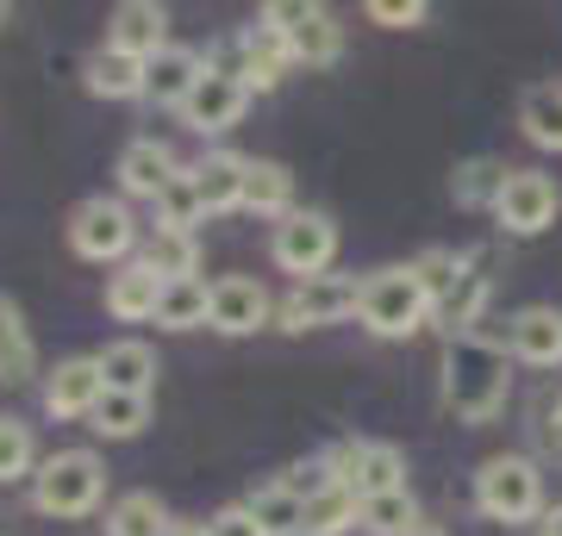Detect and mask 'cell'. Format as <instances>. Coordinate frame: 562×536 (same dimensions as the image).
Masks as SVG:
<instances>
[{"label":"cell","instance_id":"obj_1","mask_svg":"<svg viewBox=\"0 0 562 536\" xmlns=\"http://www.w3.org/2000/svg\"><path fill=\"white\" fill-rule=\"evenodd\" d=\"M438 394H443V412L457 424H487V418L506 412V394H513V356L506 343H487V338H457L443 343V368H438Z\"/></svg>","mask_w":562,"mask_h":536},{"label":"cell","instance_id":"obj_2","mask_svg":"<svg viewBox=\"0 0 562 536\" xmlns=\"http://www.w3.org/2000/svg\"><path fill=\"white\" fill-rule=\"evenodd\" d=\"M357 324L369 338H413L431 324V299L413 275V262H394V269H375L357 281Z\"/></svg>","mask_w":562,"mask_h":536},{"label":"cell","instance_id":"obj_3","mask_svg":"<svg viewBox=\"0 0 562 536\" xmlns=\"http://www.w3.org/2000/svg\"><path fill=\"white\" fill-rule=\"evenodd\" d=\"M106 493V461L94 449H57L32 475V512L44 517H88Z\"/></svg>","mask_w":562,"mask_h":536},{"label":"cell","instance_id":"obj_4","mask_svg":"<svg viewBox=\"0 0 562 536\" xmlns=\"http://www.w3.org/2000/svg\"><path fill=\"white\" fill-rule=\"evenodd\" d=\"M475 512L494 524H531L543 517V475L531 456H487L475 468Z\"/></svg>","mask_w":562,"mask_h":536},{"label":"cell","instance_id":"obj_5","mask_svg":"<svg viewBox=\"0 0 562 536\" xmlns=\"http://www.w3.org/2000/svg\"><path fill=\"white\" fill-rule=\"evenodd\" d=\"M269 256H276L281 275H294V281L331 275V262H338V219L319 213V206H294L269 231Z\"/></svg>","mask_w":562,"mask_h":536},{"label":"cell","instance_id":"obj_6","mask_svg":"<svg viewBox=\"0 0 562 536\" xmlns=\"http://www.w3.org/2000/svg\"><path fill=\"white\" fill-rule=\"evenodd\" d=\"M138 219H132V206L113 194H88L69 213V250H76L81 262H132V250H138Z\"/></svg>","mask_w":562,"mask_h":536},{"label":"cell","instance_id":"obj_7","mask_svg":"<svg viewBox=\"0 0 562 536\" xmlns=\"http://www.w3.org/2000/svg\"><path fill=\"white\" fill-rule=\"evenodd\" d=\"M262 20L276 25L281 44H288V57L306 62V69H331V62L344 57V25H338L331 7H319V0H269Z\"/></svg>","mask_w":562,"mask_h":536},{"label":"cell","instance_id":"obj_8","mask_svg":"<svg viewBox=\"0 0 562 536\" xmlns=\"http://www.w3.org/2000/svg\"><path fill=\"white\" fill-rule=\"evenodd\" d=\"M331 468L357 499H382L406 493V449L401 443H375V437H344L331 449Z\"/></svg>","mask_w":562,"mask_h":536},{"label":"cell","instance_id":"obj_9","mask_svg":"<svg viewBox=\"0 0 562 536\" xmlns=\"http://www.w3.org/2000/svg\"><path fill=\"white\" fill-rule=\"evenodd\" d=\"M350 312H357V281L313 275V281H294V287H288L276 324L281 331H319V324H344Z\"/></svg>","mask_w":562,"mask_h":536},{"label":"cell","instance_id":"obj_10","mask_svg":"<svg viewBox=\"0 0 562 536\" xmlns=\"http://www.w3.org/2000/svg\"><path fill=\"white\" fill-rule=\"evenodd\" d=\"M244 106H250V81H244L238 69H225V62H206V76H201V88L188 94L181 119L194 125L201 138H225V132L244 119Z\"/></svg>","mask_w":562,"mask_h":536},{"label":"cell","instance_id":"obj_11","mask_svg":"<svg viewBox=\"0 0 562 536\" xmlns=\"http://www.w3.org/2000/svg\"><path fill=\"white\" fill-rule=\"evenodd\" d=\"M557 213H562L557 181L538 175V169H513L501 206H494L501 231H513V238H538V231H550V225H557Z\"/></svg>","mask_w":562,"mask_h":536},{"label":"cell","instance_id":"obj_12","mask_svg":"<svg viewBox=\"0 0 562 536\" xmlns=\"http://www.w3.org/2000/svg\"><path fill=\"white\" fill-rule=\"evenodd\" d=\"M281 306L269 299V287L262 281H250V275H220L213 281V331L220 338H250V331H262L269 318H276Z\"/></svg>","mask_w":562,"mask_h":536},{"label":"cell","instance_id":"obj_13","mask_svg":"<svg viewBox=\"0 0 562 536\" xmlns=\"http://www.w3.org/2000/svg\"><path fill=\"white\" fill-rule=\"evenodd\" d=\"M106 399L101 356H63L44 375V412L50 418H94V406Z\"/></svg>","mask_w":562,"mask_h":536},{"label":"cell","instance_id":"obj_14","mask_svg":"<svg viewBox=\"0 0 562 536\" xmlns=\"http://www.w3.org/2000/svg\"><path fill=\"white\" fill-rule=\"evenodd\" d=\"M106 44L138 62H157L169 50V7H157V0H120L113 20H106Z\"/></svg>","mask_w":562,"mask_h":536},{"label":"cell","instance_id":"obj_15","mask_svg":"<svg viewBox=\"0 0 562 536\" xmlns=\"http://www.w3.org/2000/svg\"><path fill=\"white\" fill-rule=\"evenodd\" d=\"M506 356L525 368H562V312L557 306H525L506 324Z\"/></svg>","mask_w":562,"mask_h":536},{"label":"cell","instance_id":"obj_16","mask_svg":"<svg viewBox=\"0 0 562 536\" xmlns=\"http://www.w3.org/2000/svg\"><path fill=\"white\" fill-rule=\"evenodd\" d=\"M176 175H181L176 150H169V144H157V138H132L120 150V194L125 199H150V206H157L162 187H169Z\"/></svg>","mask_w":562,"mask_h":536},{"label":"cell","instance_id":"obj_17","mask_svg":"<svg viewBox=\"0 0 562 536\" xmlns=\"http://www.w3.org/2000/svg\"><path fill=\"white\" fill-rule=\"evenodd\" d=\"M232 50H238V76L250 81V94H269V88H281V76L294 69L288 44H281V32H276L269 20L244 25L238 38H232Z\"/></svg>","mask_w":562,"mask_h":536},{"label":"cell","instance_id":"obj_18","mask_svg":"<svg viewBox=\"0 0 562 536\" xmlns=\"http://www.w3.org/2000/svg\"><path fill=\"white\" fill-rule=\"evenodd\" d=\"M162 287H169V281L132 256V262H120V269L106 275V312L120 318V324H144V318H157Z\"/></svg>","mask_w":562,"mask_h":536},{"label":"cell","instance_id":"obj_19","mask_svg":"<svg viewBox=\"0 0 562 536\" xmlns=\"http://www.w3.org/2000/svg\"><path fill=\"white\" fill-rule=\"evenodd\" d=\"M206 76V57L201 50H188V44H169L157 62H150V76H144V100H157V106H188V94L201 88Z\"/></svg>","mask_w":562,"mask_h":536},{"label":"cell","instance_id":"obj_20","mask_svg":"<svg viewBox=\"0 0 562 536\" xmlns=\"http://www.w3.org/2000/svg\"><path fill=\"white\" fill-rule=\"evenodd\" d=\"M244 175H250V157H238V150H206V157L194 162V187H201L206 219H213V213H238Z\"/></svg>","mask_w":562,"mask_h":536},{"label":"cell","instance_id":"obj_21","mask_svg":"<svg viewBox=\"0 0 562 536\" xmlns=\"http://www.w3.org/2000/svg\"><path fill=\"white\" fill-rule=\"evenodd\" d=\"M144 76H150V62L125 57V50H113V44H101L94 57L81 62V81H88L94 100H144Z\"/></svg>","mask_w":562,"mask_h":536},{"label":"cell","instance_id":"obj_22","mask_svg":"<svg viewBox=\"0 0 562 536\" xmlns=\"http://www.w3.org/2000/svg\"><path fill=\"white\" fill-rule=\"evenodd\" d=\"M101 375H106V394H138L150 399L157 394V350L138 338H120L101 350Z\"/></svg>","mask_w":562,"mask_h":536},{"label":"cell","instance_id":"obj_23","mask_svg":"<svg viewBox=\"0 0 562 536\" xmlns=\"http://www.w3.org/2000/svg\"><path fill=\"white\" fill-rule=\"evenodd\" d=\"M38 375V343H32V324H25L20 299L0 294V387H25Z\"/></svg>","mask_w":562,"mask_h":536},{"label":"cell","instance_id":"obj_24","mask_svg":"<svg viewBox=\"0 0 562 536\" xmlns=\"http://www.w3.org/2000/svg\"><path fill=\"white\" fill-rule=\"evenodd\" d=\"M138 262H144V269H157L162 281H194V275H201V243H194V231L150 225L144 243H138Z\"/></svg>","mask_w":562,"mask_h":536},{"label":"cell","instance_id":"obj_25","mask_svg":"<svg viewBox=\"0 0 562 536\" xmlns=\"http://www.w3.org/2000/svg\"><path fill=\"white\" fill-rule=\"evenodd\" d=\"M244 213H257V219H288V213H294V175H288V162L250 157V175H244Z\"/></svg>","mask_w":562,"mask_h":536},{"label":"cell","instance_id":"obj_26","mask_svg":"<svg viewBox=\"0 0 562 536\" xmlns=\"http://www.w3.org/2000/svg\"><path fill=\"white\" fill-rule=\"evenodd\" d=\"M519 132L538 150H562V81H531L519 94Z\"/></svg>","mask_w":562,"mask_h":536},{"label":"cell","instance_id":"obj_27","mask_svg":"<svg viewBox=\"0 0 562 536\" xmlns=\"http://www.w3.org/2000/svg\"><path fill=\"white\" fill-rule=\"evenodd\" d=\"M506 181H513V169H506L501 157H469L457 162V175H450V194H457V206H501L506 194Z\"/></svg>","mask_w":562,"mask_h":536},{"label":"cell","instance_id":"obj_28","mask_svg":"<svg viewBox=\"0 0 562 536\" xmlns=\"http://www.w3.org/2000/svg\"><path fill=\"white\" fill-rule=\"evenodd\" d=\"M213 318V281H169L162 287V306H157V324L162 331H194Z\"/></svg>","mask_w":562,"mask_h":536},{"label":"cell","instance_id":"obj_29","mask_svg":"<svg viewBox=\"0 0 562 536\" xmlns=\"http://www.w3.org/2000/svg\"><path fill=\"white\" fill-rule=\"evenodd\" d=\"M482 306H487V275H482V269H469L457 294H450L438 312H431V324H438L450 343H457V338H475V324H482Z\"/></svg>","mask_w":562,"mask_h":536},{"label":"cell","instance_id":"obj_30","mask_svg":"<svg viewBox=\"0 0 562 536\" xmlns=\"http://www.w3.org/2000/svg\"><path fill=\"white\" fill-rule=\"evenodd\" d=\"M469 269H475V262H469V256H457V250H443V243H431V250H419V256H413V275H419L425 299H431V312H438L443 299L457 294Z\"/></svg>","mask_w":562,"mask_h":536},{"label":"cell","instance_id":"obj_31","mask_svg":"<svg viewBox=\"0 0 562 536\" xmlns=\"http://www.w3.org/2000/svg\"><path fill=\"white\" fill-rule=\"evenodd\" d=\"M144 424H150V399H138V394H106L94 406V418H88V431L106 443H132Z\"/></svg>","mask_w":562,"mask_h":536},{"label":"cell","instance_id":"obj_32","mask_svg":"<svg viewBox=\"0 0 562 536\" xmlns=\"http://www.w3.org/2000/svg\"><path fill=\"white\" fill-rule=\"evenodd\" d=\"M357 531H362V536H413V531H419V499H413V493L362 499Z\"/></svg>","mask_w":562,"mask_h":536},{"label":"cell","instance_id":"obj_33","mask_svg":"<svg viewBox=\"0 0 562 536\" xmlns=\"http://www.w3.org/2000/svg\"><path fill=\"white\" fill-rule=\"evenodd\" d=\"M357 512H362V499L338 480V487H325L319 499H306L301 531L306 536H344V531H357Z\"/></svg>","mask_w":562,"mask_h":536},{"label":"cell","instance_id":"obj_34","mask_svg":"<svg viewBox=\"0 0 562 536\" xmlns=\"http://www.w3.org/2000/svg\"><path fill=\"white\" fill-rule=\"evenodd\" d=\"M32 475H38V437H32V424L0 412V487L32 480Z\"/></svg>","mask_w":562,"mask_h":536},{"label":"cell","instance_id":"obj_35","mask_svg":"<svg viewBox=\"0 0 562 536\" xmlns=\"http://www.w3.org/2000/svg\"><path fill=\"white\" fill-rule=\"evenodd\" d=\"M162 524H169V512H162L157 493H125L106 505V536H162Z\"/></svg>","mask_w":562,"mask_h":536},{"label":"cell","instance_id":"obj_36","mask_svg":"<svg viewBox=\"0 0 562 536\" xmlns=\"http://www.w3.org/2000/svg\"><path fill=\"white\" fill-rule=\"evenodd\" d=\"M244 512L257 517L269 536H294V531H301V517H306V505L288 493V487H276V480H269V487H257V493L244 499Z\"/></svg>","mask_w":562,"mask_h":536},{"label":"cell","instance_id":"obj_37","mask_svg":"<svg viewBox=\"0 0 562 536\" xmlns=\"http://www.w3.org/2000/svg\"><path fill=\"white\" fill-rule=\"evenodd\" d=\"M206 219V206H201V187H194V169H181L169 187H162L157 199V225H176V231H194V225Z\"/></svg>","mask_w":562,"mask_h":536},{"label":"cell","instance_id":"obj_38","mask_svg":"<svg viewBox=\"0 0 562 536\" xmlns=\"http://www.w3.org/2000/svg\"><path fill=\"white\" fill-rule=\"evenodd\" d=\"M276 487H288V493L301 499H319L325 487H338V468H331V456H313V461H294V468H281L276 475Z\"/></svg>","mask_w":562,"mask_h":536},{"label":"cell","instance_id":"obj_39","mask_svg":"<svg viewBox=\"0 0 562 536\" xmlns=\"http://www.w3.org/2000/svg\"><path fill=\"white\" fill-rule=\"evenodd\" d=\"M206 536H269V531H262L244 505H220V512L206 517Z\"/></svg>","mask_w":562,"mask_h":536},{"label":"cell","instance_id":"obj_40","mask_svg":"<svg viewBox=\"0 0 562 536\" xmlns=\"http://www.w3.org/2000/svg\"><path fill=\"white\" fill-rule=\"evenodd\" d=\"M369 20H382V25H419L425 7H419V0H369Z\"/></svg>","mask_w":562,"mask_h":536},{"label":"cell","instance_id":"obj_41","mask_svg":"<svg viewBox=\"0 0 562 536\" xmlns=\"http://www.w3.org/2000/svg\"><path fill=\"white\" fill-rule=\"evenodd\" d=\"M162 536H206V524H194V517H169Z\"/></svg>","mask_w":562,"mask_h":536},{"label":"cell","instance_id":"obj_42","mask_svg":"<svg viewBox=\"0 0 562 536\" xmlns=\"http://www.w3.org/2000/svg\"><path fill=\"white\" fill-rule=\"evenodd\" d=\"M538 536H562V505H550V512L538 517Z\"/></svg>","mask_w":562,"mask_h":536},{"label":"cell","instance_id":"obj_43","mask_svg":"<svg viewBox=\"0 0 562 536\" xmlns=\"http://www.w3.org/2000/svg\"><path fill=\"white\" fill-rule=\"evenodd\" d=\"M413 536H443V531H438V524H419V531H413Z\"/></svg>","mask_w":562,"mask_h":536},{"label":"cell","instance_id":"obj_44","mask_svg":"<svg viewBox=\"0 0 562 536\" xmlns=\"http://www.w3.org/2000/svg\"><path fill=\"white\" fill-rule=\"evenodd\" d=\"M0 536H13V531H7V512H0Z\"/></svg>","mask_w":562,"mask_h":536},{"label":"cell","instance_id":"obj_45","mask_svg":"<svg viewBox=\"0 0 562 536\" xmlns=\"http://www.w3.org/2000/svg\"><path fill=\"white\" fill-rule=\"evenodd\" d=\"M557 431H562V399H557Z\"/></svg>","mask_w":562,"mask_h":536},{"label":"cell","instance_id":"obj_46","mask_svg":"<svg viewBox=\"0 0 562 536\" xmlns=\"http://www.w3.org/2000/svg\"><path fill=\"white\" fill-rule=\"evenodd\" d=\"M0 25H7V0H0Z\"/></svg>","mask_w":562,"mask_h":536},{"label":"cell","instance_id":"obj_47","mask_svg":"<svg viewBox=\"0 0 562 536\" xmlns=\"http://www.w3.org/2000/svg\"><path fill=\"white\" fill-rule=\"evenodd\" d=\"M294 536H306V531H294Z\"/></svg>","mask_w":562,"mask_h":536}]
</instances>
